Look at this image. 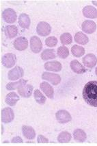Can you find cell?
<instances>
[{"label": "cell", "mask_w": 97, "mask_h": 146, "mask_svg": "<svg viewBox=\"0 0 97 146\" xmlns=\"http://www.w3.org/2000/svg\"><path fill=\"white\" fill-rule=\"evenodd\" d=\"M83 99L88 104L97 107V81H90L83 90Z\"/></svg>", "instance_id": "cell-1"}, {"label": "cell", "mask_w": 97, "mask_h": 146, "mask_svg": "<svg viewBox=\"0 0 97 146\" xmlns=\"http://www.w3.org/2000/svg\"><path fill=\"white\" fill-rule=\"evenodd\" d=\"M15 118V114L13 110L10 107L3 108L1 112V121L4 123H11Z\"/></svg>", "instance_id": "cell-2"}, {"label": "cell", "mask_w": 97, "mask_h": 146, "mask_svg": "<svg viewBox=\"0 0 97 146\" xmlns=\"http://www.w3.org/2000/svg\"><path fill=\"white\" fill-rule=\"evenodd\" d=\"M2 17L6 23H14L17 19V15L14 10L12 8H7L2 13Z\"/></svg>", "instance_id": "cell-3"}, {"label": "cell", "mask_w": 97, "mask_h": 146, "mask_svg": "<svg viewBox=\"0 0 97 146\" xmlns=\"http://www.w3.org/2000/svg\"><path fill=\"white\" fill-rule=\"evenodd\" d=\"M36 32L38 35L42 36H48L51 32V27L45 21H40L37 25Z\"/></svg>", "instance_id": "cell-4"}, {"label": "cell", "mask_w": 97, "mask_h": 146, "mask_svg": "<svg viewBox=\"0 0 97 146\" xmlns=\"http://www.w3.org/2000/svg\"><path fill=\"white\" fill-rule=\"evenodd\" d=\"M16 62V57L14 54H6L1 58V63L6 68H12Z\"/></svg>", "instance_id": "cell-5"}, {"label": "cell", "mask_w": 97, "mask_h": 146, "mask_svg": "<svg viewBox=\"0 0 97 146\" xmlns=\"http://www.w3.org/2000/svg\"><path fill=\"white\" fill-rule=\"evenodd\" d=\"M30 48L32 52L35 54L41 52L42 48V41L36 36H33L30 38Z\"/></svg>", "instance_id": "cell-6"}, {"label": "cell", "mask_w": 97, "mask_h": 146, "mask_svg": "<svg viewBox=\"0 0 97 146\" xmlns=\"http://www.w3.org/2000/svg\"><path fill=\"white\" fill-rule=\"evenodd\" d=\"M42 80H47L53 85H57L61 82V77L58 74L49 72H43L42 75Z\"/></svg>", "instance_id": "cell-7"}, {"label": "cell", "mask_w": 97, "mask_h": 146, "mask_svg": "<svg viewBox=\"0 0 97 146\" xmlns=\"http://www.w3.org/2000/svg\"><path fill=\"white\" fill-rule=\"evenodd\" d=\"M24 75V71L19 66H16L8 73V78L11 80H16Z\"/></svg>", "instance_id": "cell-8"}, {"label": "cell", "mask_w": 97, "mask_h": 146, "mask_svg": "<svg viewBox=\"0 0 97 146\" xmlns=\"http://www.w3.org/2000/svg\"><path fill=\"white\" fill-rule=\"evenodd\" d=\"M55 117L59 121V123H66L71 121L72 119L71 114L69 112L64 111V110L57 111L55 114Z\"/></svg>", "instance_id": "cell-9"}, {"label": "cell", "mask_w": 97, "mask_h": 146, "mask_svg": "<svg viewBox=\"0 0 97 146\" xmlns=\"http://www.w3.org/2000/svg\"><path fill=\"white\" fill-rule=\"evenodd\" d=\"M15 48L18 51L26 50L28 47V40L25 37H18L13 43Z\"/></svg>", "instance_id": "cell-10"}, {"label": "cell", "mask_w": 97, "mask_h": 146, "mask_svg": "<svg viewBox=\"0 0 97 146\" xmlns=\"http://www.w3.org/2000/svg\"><path fill=\"white\" fill-rule=\"evenodd\" d=\"M81 28L83 31L87 34H92L96 31V24L94 21L91 20H86L83 21Z\"/></svg>", "instance_id": "cell-11"}, {"label": "cell", "mask_w": 97, "mask_h": 146, "mask_svg": "<svg viewBox=\"0 0 97 146\" xmlns=\"http://www.w3.org/2000/svg\"><path fill=\"white\" fill-rule=\"evenodd\" d=\"M83 62L88 68H93L97 63V58L93 54H88L83 58Z\"/></svg>", "instance_id": "cell-12"}, {"label": "cell", "mask_w": 97, "mask_h": 146, "mask_svg": "<svg viewBox=\"0 0 97 146\" xmlns=\"http://www.w3.org/2000/svg\"><path fill=\"white\" fill-rule=\"evenodd\" d=\"M44 67L47 71L58 72L62 70V64L57 61H50V62H46L44 65Z\"/></svg>", "instance_id": "cell-13"}, {"label": "cell", "mask_w": 97, "mask_h": 146, "mask_svg": "<svg viewBox=\"0 0 97 146\" xmlns=\"http://www.w3.org/2000/svg\"><path fill=\"white\" fill-rule=\"evenodd\" d=\"M83 14L85 17L89 19L97 18V10L92 6H87L83 8Z\"/></svg>", "instance_id": "cell-14"}, {"label": "cell", "mask_w": 97, "mask_h": 146, "mask_svg": "<svg viewBox=\"0 0 97 146\" xmlns=\"http://www.w3.org/2000/svg\"><path fill=\"white\" fill-rule=\"evenodd\" d=\"M71 68L75 73L78 74H82L86 72V69L78 60H73L71 62Z\"/></svg>", "instance_id": "cell-15"}, {"label": "cell", "mask_w": 97, "mask_h": 146, "mask_svg": "<svg viewBox=\"0 0 97 146\" xmlns=\"http://www.w3.org/2000/svg\"><path fill=\"white\" fill-rule=\"evenodd\" d=\"M30 23H31V20H30V17L25 13H22L20 15L19 17H18V25L22 28L28 29L30 26Z\"/></svg>", "instance_id": "cell-16"}, {"label": "cell", "mask_w": 97, "mask_h": 146, "mask_svg": "<svg viewBox=\"0 0 97 146\" xmlns=\"http://www.w3.org/2000/svg\"><path fill=\"white\" fill-rule=\"evenodd\" d=\"M40 89L42 90L45 95L48 97L49 98L52 99L54 96V89L48 82H42L40 84Z\"/></svg>", "instance_id": "cell-17"}, {"label": "cell", "mask_w": 97, "mask_h": 146, "mask_svg": "<svg viewBox=\"0 0 97 146\" xmlns=\"http://www.w3.org/2000/svg\"><path fill=\"white\" fill-rule=\"evenodd\" d=\"M33 90V86L28 84V85H25L20 88V89H18V93L23 98H30L32 96Z\"/></svg>", "instance_id": "cell-18"}, {"label": "cell", "mask_w": 97, "mask_h": 146, "mask_svg": "<svg viewBox=\"0 0 97 146\" xmlns=\"http://www.w3.org/2000/svg\"><path fill=\"white\" fill-rule=\"evenodd\" d=\"M22 132H23V135L26 139H34L36 137V132L32 127L28 126V125H23L22 127Z\"/></svg>", "instance_id": "cell-19"}, {"label": "cell", "mask_w": 97, "mask_h": 146, "mask_svg": "<svg viewBox=\"0 0 97 146\" xmlns=\"http://www.w3.org/2000/svg\"><path fill=\"white\" fill-rule=\"evenodd\" d=\"M5 35H6L7 38H13L17 35L18 34V28L16 25H7L4 29Z\"/></svg>", "instance_id": "cell-20"}, {"label": "cell", "mask_w": 97, "mask_h": 146, "mask_svg": "<svg viewBox=\"0 0 97 146\" xmlns=\"http://www.w3.org/2000/svg\"><path fill=\"white\" fill-rule=\"evenodd\" d=\"M18 100H19V96L15 92L8 93L6 97V102L11 106H15Z\"/></svg>", "instance_id": "cell-21"}, {"label": "cell", "mask_w": 97, "mask_h": 146, "mask_svg": "<svg viewBox=\"0 0 97 146\" xmlns=\"http://www.w3.org/2000/svg\"><path fill=\"white\" fill-rule=\"evenodd\" d=\"M73 137L75 140L77 142H84L87 139L86 133L81 129H76L73 132Z\"/></svg>", "instance_id": "cell-22"}, {"label": "cell", "mask_w": 97, "mask_h": 146, "mask_svg": "<svg viewBox=\"0 0 97 146\" xmlns=\"http://www.w3.org/2000/svg\"><path fill=\"white\" fill-rule=\"evenodd\" d=\"M28 81L25 80L21 79L16 82H10L6 85V89L10 91V90H15V89H20L26 85Z\"/></svg>", "instance_id": "cell-23"}, {"label": "cell", "mask_w": 97, "mask_h": 146, "mask_svg": "<svg viewBox=\"0 0 97 146\" xmlns=\"http://www.w3.org/2000/svg\"><path fill=\"white\" fill-rule=\"evenodd\" d=\"M75 40L76 43L81 44V45H86L89 41V38L83 32H78L75 35Z\"/></svg>", "instance_id": "cell-24"}, {"label": "cell", "mask_w": 97, "mask_h": 146, "mask_svg": "<svg viewBox=\"0 0 97 146\" xmlns=\"http://www.w3.org/2000/svg\"><path fill=\"white\" fill-rule=\"evenodd\" d=\"M41 58L43 60H48L51 59H54L56 58V55L55 54V51L51 49H47L42 52L41 54Z\"/></svg>", "instance_id": "cell-25"}, {"label": "cell", "mask_w": 97, "mask_h": 146, "mask_svg": "<svg viewBox=\"0 0 97 146\" xmlns=\"http://www.w3.org/2000/svg\"><path fill=\"white\" fill-rule=\"evenodd\" d=\"M71 135L68 132H62L57 137V141L58 142L61 143H69L71 141Z\"/></svg>", "instance_id": "cell-26"}, {"label": "cell", "mask_w": 97, "mask_h": 146, "mask_svg": "<svg viewBox=\"0 0 97 146\" xmlns=\"http://www.w3.org/2000/svg\"><path fill=\"white\" fill-rule=\"evenodd\" d=\"M71 52L74 56L81 57L85 54V49L78 45H75L71 48Z\"/></svg>", "instance_id": "cell-27"}, {"label": "cell", "mask_w": 97, "mask_h": 146, "mask_svg": "<svg viewBox=\"0 0 97 146\" xmlns=\"http://www.w3.org/2000/svg\"><path fill=\"white\" fill-rule=\"evenodd\" d=\"M34 96L36 100V102L39 104H44L46 102V98L42 93L40 92V90L36 89L34 93Z\"/></svg>", "instance_id": "cell-28"}, {"label": "cell", "mask_w": 97, "mask_h": 146, "mask_svg": "<svg viewBox=\"0 0 97 146\" xmlns=\"http://www.w3.org/2000/svg\"><path fill=\"white\" fill-rule=\"evenodd\" d=\"M60 40L63 45H70L73 41V37L71 34L66 32L61 35Z\"/></svg>", "instance_id": "cell-29"}, {"label": "cell", "mask_w": 97, "mask_h": 146, "mask_svg": "<svg viewBox=\"0 0 97 146\" xmlns=\"http://www.w3.org/2000/svg\"><path fill=\"white\" fill-rule=\"evenodd\" d=\"M57 55L61 58H66L69 56V50L67 47L65 46H61L57 49Z\"/></svg>", "instance_id": "cell-30"}, {"label": "cell", "mask_w": 97, "mask_h": 146, "mask_svg": "<svg viewBox=\"0 0 97 146\" xmlns=\"http://www.w3.org/2000/svg\"><path fill=\"white\" fill-rule=\"evenodd\" d=\"M45 43L48 47H53L57 44V39L55 36H49L45 40Z\"/></svg>", "instance_id": "cell-31"}, {"label": "cell", "mask_w": 97, "mask_h": 146, "mask_svg": "<svg viewBox=\"0 0 97 146\" xmlns=\"http://www.w3.org/2000/svg\"><path fill=\"white\" fill-rule=\"evenodd\" d=\"M49 142V140L46 137L42 135L38 136V143H47Z\"/></svg>", "instance_id": "cell-32"}, {"label": "cell", "mask_w": 97, "mask_h": 146, "mask_svg": "<svg viewBox=\"0 0 97 146\" xmlns=\"http://www.w3.org/2000/svg\"><path fill=\"white\" fill-rule=\"evenodd\" d=\"M23 142V139L19 137H15L12 139V143H21Z\"/></svg>", "instance_id": "cell-33"}, {"label": "cell", "mask_w": 97, "mask_h": 146, "mask_svg": "<svg viewBox=\"0 0 97 146\" xmlns=\"http://www.w3.org/2000/svg\"><path fill=\"white\" fill-rule=\"evenodd\" d=\"M92 4L97 6V1H92Z\"/></svg>", "instance_id": "cell-34"}, {"label": "cell", "mask_w": 97, "mask_h": 146, "mask_svg": "<svg viewBox=\"0 0 97 146\" xmlns=\"http://www.w3.org/2000/svg\"><path fill=\"white\" fill-rule=\"evenodd\" d=\"M95 73H96V75L97 76V67L96 68V69H95Z\"/></svg>", "instance_id": "cell-35"}]
</instances>
